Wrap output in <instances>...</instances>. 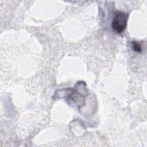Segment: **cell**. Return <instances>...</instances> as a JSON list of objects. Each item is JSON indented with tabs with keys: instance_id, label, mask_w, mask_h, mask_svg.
<instances>
[{
	"instance_id": "1",
	"label": "cell",
	"mask_w": 147,
	"mask_h": 147,
	"mask_svg": "<svg viewBox=\"0 0 147 147\" xmlns=\"http://www.w3.org/2000/svg\"><path fill=\"white\" fill-rule=\"evenodd\" d=\"M129 14L123 11L115 12L112 21V28L117 33H122L126 28Z\"/></svg>"
},
{
	"instance_id": "2",
	"label": "cell",
	"mask_w": 147,
	"mask_h": 147,
	"mask_svg": "<svg viewBox=\"0 0 147 147\" xmlns=\"http://www.w3.org/2000/svg\"><path fill=\"white\" fill-rule=\"evenodd\" d=\"M131 48L134 52L137 53H141L142 51L141 44L136 41H133L131 42Z\"/></svg>"
}]
</instances>
